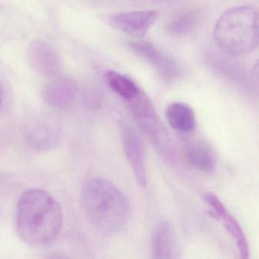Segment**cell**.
<instances>
[{
  "label": "cell",
  "mask_w": 259,
  "mask_h": 259,
  "mask_svg": "<svg viewBox=\"0 0 259 259\" xmlns=\"http://www.w3.org/2000/svg\"><path fill=\"white\" fill-rule=\"evenodd\" d=\"M63 221L61 205L48 191L32 188L19 198L16 231L29 246L41 248L51 245L61 232Z\"/></svg>",
  "instance_id": "1"
},
{
  "label": "cell",
  "mask_w": 259,
  "mask_h": 259,
  "mask_svg": "<svg viewBox=\"0 0 259 259\" xmlns=\"http://www.w3.org/2000/svg\"><path fill=\"white\" fill-rule=\"evenodd\" d=\"M81 201L89 221L102 233H118L130 220V201L107 179L92 177L86 180L81 189Z\"/></svg>",
  "instance_id": "2"
},
{
  "label": "cell",
  "mask_w": 259,
  "mask_h": 259,
  "mask_svg": "<svg viewBox=\"0 0 259 259\" xmlns=\"http://www.w3.org/2000/svg\"><path fill=\"white\" fill-rule=\"evenodd\" d=\"M213 39L222 51L232 56L244 55L258 45V12L250 6L224 12L213 28Z\"/></svg>",
  "instance_id": "3"
},
{
  "label": "cell",
  "mask_w": 259,
  "mask_h": 259,
  "mask_svg": "<svg viewBox=\"0 0 259 259\" xmlns=\"http://www.w3.org/2000/svg\"><path fill=\"white\" fill-rule=\"evenodd\" d=\"M126 103L138 126L157 153L167 160L175 158L172 139L147 94L141 89L137 96Z\"/></svg>",
  "instance_id": "4"
},
{
  "label": "cell",
  "mask_w": 259,
  "mask_h": 259,
  "mask_svg": "<svg viewBox=\"0 0 259 259\" xmlns=\"http://www.w3.org/2000/svg\"><path fill=\"white\" fill-rule=\"evenodd\" d=\"M128 48L133 54L152 66L159 76L167 83L174 82L180 75V68L170 57L163 54L154 44L142 40L128 43Z\"/></svg>",
  "instance_id": "5"
},
{
  "label": "cell",
  "mask_w": 259,
  "mask_h": 259,
  "mask_svg": "<svg viewBox=\"0 0 259 259\" xmlns=\"http://www.w3.org/2000/svg\"><path fill=\"white\" fill-rule=\"evenodd\" d=\"M122 148L136 183L142 188L148 183L145 147L140 135L125 122L120 125Z\"/></svg>",
  "instance_id": "6"
},
{
  "label": "cell",
  "mask_w": 259,
  "mask_h": 259,
  "mask_svg": "<svg viewBox=\"0 0 259 259\" xmlns=\"http://www.w3.org/2000/svg\"><path fill=\"white\" fill-rule=\"evenodd\" d=\"M158 19L155 10H133L119 12L105 16L106 22L112 28L133 37L145 36Z\"/></svg>",
  "instance_id": "7"
},
{
  "label": "cell",
  "mask_w": 259,
  "mask_h": 259,
  "mask_svg": "<svg viewBox=\"0 0 259 259\" xmlns=\"http://www.w3.org/2000/svg\"><path fill=\"white\" fill-rule=\"evenodd\" d=\"M204 201L210 207L212 216L224 221V227L236 241L239 258L250 259L249 247L245 233L236 218L228 211L222 201L212 193L206 194Z\"/></svg>",
  "instance_id": "8"
},
{
  "label": "cell",
  "mask_w": 259,
  "mask_h": 259,
  "mask_svg": "<svg viewBox=\"0 0 259 259\" xmlns=\"http://www.w3.org/2000/svg\"><path fill=\"white\" fill-rule=\"evenodd\" d=\"M177 237L174 227L166 221L159 223L151 236L152 259H178Z\"/></svg>",
  "instance_id": "9"
},
{
  "label": "cell",
  "mask_w": 259,
  "mask_h": 259,
  "mask_svg": "<svg viewBox=\"0 0 259 259\" xmlns=\"http://www.w3.org/2000/svg\"><path fill=\"white\" fill-rule=\"evenodd\" d=\"M204 19V12L199 8H189L174 15L166 25V31L175 37H187L196 32Z\"/></svg>",
  "instance_id": "10"
},
{
  "label": "cell",
  "mask_w": 259,
  "mask_h": 259,
  "mask_svg": "<svg viewBox=\"0 0 259 259\" xmlns=\"http://www.w3.org/2000/svg\"><path fill=\"white\" fill-rule=\"evenodd\" d=\"M184 157L192 167L201 172H210L216 166V158L206 142L194 140L184 146Z\"/></svg>",
  "instance_id": "11"
},
{
  "label": "cell",
  "mask_w": 259,
  "mask_h": 259,
  "mask_svg": "<svg viewBox=\"0 0 259 259\" xmlns=\"http://www.w3.org/2000/svg\"><path fill=\"white\" fill-rule=\"evenodd\" d=\"M166 117L176 131L183 134L193 133L196 128V116L193 109L183 102H174L166 109Z\"/></svg>",
  "instance_id": "12"
},
{
  "label": "cell",
  "mask_w": 259,
  "mask_h": 259,
  "mask_svg": "<svg viewBox=\"0 0 259 259\" xmlns=\"http://www.w3.org/2000/svg\"><path fill=\"white\" fill-rule=\"evenodd\" d=\"M104 78L109 88L125 102L136 98L140 92L141 88L131 78L121 72L110 70L106 72Z\"/></svg>",
  "instance_id": "13"
},
{
  "label": "cell",
  "mask_w": 259,
  "mask_h": 259,
  "mask_svg": "<svg viewBox=\"0 0 259 259\" xmlns=\"http://www.w3.org/2000/svg\"><path fill=\"white\" fill-rule=\"evenodd\" d=\"M75 85L67 80H58L50 85L47 91L48 102L55 107H63L72 101L75 95Z\"/></svg>",
  "instance_id": "14"
},
{
  "label": "cell",
  "mask_w": 259,
  "mask_h": 259,
  "mask_svg": "<svg viewBox=\"0 0 259 259\" xmlns=\"http://www.w3.org/2000/svg\"><path fill=\"white\" fill-rule=\"evenodd\" d=\"M45 259H69L68 256L66 254H63L60 252L53 253V254H50Z\"/></svg>",
  "instance_id": "15"
},
{
  "label": "cell",
  "mask_w": 259,
  "mask_h": 259,
  "mask_svg": "<svg viewBox=\"0 0 259 259\" xmlns=\"http://www.w3.org/2000/svg\"><path fill=\"white\" fill-rule=\"evenodd\" d=\"M3 99H4V89L2 84L0 83V106L2 104Z\"/></svg>",
  "instance_id": "16"
}]
</instances>
